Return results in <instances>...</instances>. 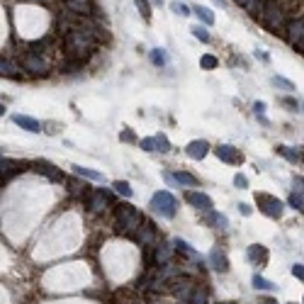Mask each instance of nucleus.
Returning a JSON list of instances; mask_svg holds the SVG:
<instances>
[{
    "mask_svg": "<svg viewBox=\"0 0 304 304\" xmlns=\"http://www.w3.org/2000/svg\"><path fill=\"white\" fill-rule=\"evenodd\" d=\"M258 19L263 22V27H268L273 34H283V37H285V32H287L285 15H283V7H280L275 0H261Z\"/></svg>",
    "mask_w": 304,
    "mask_h": 304,
    "instance_id": "f257e3e1",
    "label": "nucleus"
},
{
    "mask_svg": "<svg viewBox=\"0 0 304 304\" xmlns=\"http://www.w3.org/2000/svg\"><path fill=\"white\" fill-rule=\"evenodd\" d=\"M114 222H117L119 231H124V234H136L139 229L144 227L146 219H144V214L134 207V205L119 202V205L114 207Z\"/></svg>",
    "mask_w": 304,
    "mask_h": 304,
    "instance_id": "f03ea898",
    "label": "nucleus"
},
{
    "mask_svg": "<svg viewBox=\"0 0 304 304\" xmlns=\"http://www.w3.org/2000/svg\"><path fill=\"white\" fill-rule=\"evenodd\" d=\"M149 207H151L156 214H161V217H166V219H173V217H175V209H178V202H175V197H173L168 190H158L151 197V205H149Z\"/></svg>",
    "mask_w": 304,
    "mask_h": 304,
    "instance_id": "7ed1b4c3",
    "label": "nucleus"
},
{
    "mask_svg": "<svg viewBox=\"0 0 304 304\" xmlns=\"http://www.w3.org/2000/svg\"><path fill=\"white\" fill-rule=\"evenodd\" d=\"M256 205H258V209H261L266 217H270V219H280V217H283V209H285L278 197L266 195V192H258V195H256Z\"/></svg>",
    "mask_w": 304,
    "mask_h": 304,
    "instance_id": "20e7f679",
    "label": "nucleus"
},
{
    "mask_svg": "<svg viewBox=\"0 0 304 304\" xmlns=\"http://www.w3.org/2000/svg\"><path fill=\"white\" fill-rule=\"evenodd\" d=\"M22 68H24L27 73H32V76H46L49 63H46V58L41 56V54L27 51V54L22 56Z\"/></svg>",
    "mask_w": 304,
    "mask_h": 304,
    "instance_id": "39448f33",
    "label": "nucleus"
},
{
    "mask_svg": "<svg viewBox=\"0 0 304 304\" xmlns=\"http://www.w3.org/2000/svg\"><path fill=\"white\" fill-rule=\"evenodd\" d=\"M32 168L39 173V175H46L51 183H66V178H63V173L58 171L56 166L51 163V161H44V158H37V161H32Z\"/></svg>",
    "mask_w": 304,
    "mask_h": 304,
    "instance_id": "423d86ee",
    "label": "nucleus"
},
{
    "mask_svg": "<svg viewBox=\"0 0 304 304\" xmlns=\"http://www.w3.org/2000/svg\"><path fill=\"white\" fill-rule=\"evenodd\" d=\"M134 239H136L139 246H144V248H156L158 246V234H156L153 222H144V227L134 234Z\"/></svg>",
    "mask_w": 304,
    "mask_h": 304,
    "instance_id": "0eeeda50",
    "label": "nucleus"
},
{
    "mask_svg": "<svg viewBox=\"0 0 304 304\" xmlns=\"http://www.w3.org/2000/svg\"><path fill=\"white\" fill-rule=\"evenodd\" d=\"M217 153V158L219 161H224V163H231V166H239V163H244V156L239 149H234V146H229V144H222V146H217L214 149Z\"/></svg>",
    "mask_w": 304,
    "mask_h": 304,
    "instance_id": "6e6552de",
    "label": "nucleus"
},
{
    "mask_svg": "<svg viewBox=\"0 0 304 304\" xmlns=\"http://www.w3.org/2000/svg\"><path fill=\"white\" fill-rule=\"evenodd\" d=\"M185 202L192 205L195 209H202V212H209V209H212V200H209L205 192H197V190L185 192Z\"/></svg>",
    "mask_w": 304,
    "mask_h": 304,
    "instance_id": "1a4fd4ad",
    "label": "nucleus"
},
{
    "mask_svg": "<svg viewBox=\"0 0 304 304\" xmlns=\"http://www.w3.org/2000/svg\"><path fill=\"white\" fill-rule=\"evenodd\" d=\"M207 261H209V266H212V270H217V273H227L229 270V261H227V256H224L222 248H212Z\"/></svg>",
    "mask_w": 304,
    "mask_h": 304,
    "instance_id": "9d476101",
    "label": "nucleus"
},
{
    "mask_svg": "<svg viewBox=\"0 0 304 304\" xmlns=\"http://www.w3.org/2000/svg\"><path fill=\"white\" fill-rule=\"evenodd\" d=\"M112 200H114L112 192H110V190H102V188H100V190H95L93 195H90V209H93V212H100V209L107 207Z\"/></svg>",
    "mask_w": 304,
    "mask_h": 304,
    "instance_id": "9b49d317",
    "label": "nucleus"
},
{
    "mask_svg": "<svg viewBox=\"0 0 304 304\" xmlns=\"http://www.w3.org/2000/svg\"><path fill=\"white\" fill-rule=\"evenodd\" d=\"M12 122L22 127L24 132H32V134H39L41 132V124H39L34 117H27V114H12Z\"/></svg>",
    "mask_w": 304,
    "mask_h": 304,
    "instance_id": "f8f14e48",
    "label": "nucleus"
},
{
    "mask_svg": "<svg viewBox=\"0 0 304 304\" xmlns=\"http://www.w3.org/2000/svg\"><path fill=\"white\" fill-rule=\"evenodd\" d=\"M185 151H188V156H190V158H195V161H202V158L209 153V144L205 141V139H197V141H190V144H188V149H185Z\"/></svg>",
    "mask_w": 304,
    "mask_h": 304,
    "instance_id": "ddd939ff",
    "label": "nucleus"
},
{
    "mask_svg": "<svg viewBox=\"0 0 304 304\" xmlns=\"http://www.w3.org/2000/svg\"><path fill=\"white\" fill-rule=\"evenodd\" d=\"M246 256H248V261H251V263H256V266H266V263H268V248L261 246V244L248 246Z\"/></svg>",
    "mask_w": 304,
    "mask_h": 304,
    "instance_id": "4468645a",
    "label": "nucleus"
},
{
    "mask_svg": "<svg viewBox=\"0 0 304 304\" xmlns=\"http://www.w3.org/2000/svg\"><path fill=\"white\" fill-rule=\"evenodd\" d=\"M175 248L168 246V244H158V246L153 248V266H166V263H171V256Z\"/></svg>",
    "mask_w": 304,
    "mask_h": 304,
    "instance_id": "2eb2a0df",
    "label": "nucleus"
},
{
    "mask_svg": "<svg viewBox=\"0 0 304 304\" xmlns=\"http://www.w3.org/2000/svg\"><path fill=\"white\" fill-rule=\"evenodd\" d=\"M173 248H175L178 253H183V256H188V258H192L195 263H202L200 253H197V251H192L188 241H183V239H175V241H173Z\"/></svg>",
    "mask_w": 304,
    "mask_h": 304,
    "instance_id": "dca6fc26",
    "label": "nucleus"
},
{
    "mask_svg": "<svg viewBox=\"0 0 304 304\" xmlns=\"http://www.w3.org/2000/svg\"><path fill=\"white\" fill-rule=\"evenodd\" d=\"M66 185H68V192H71L73 197H85V195H88V185H85L80 178H68Z\"/></svg>",
    "mask_w": 304,
    "mask_h": 304,
    "instance_id": "f3484780",
    "label": "nucleus"
},
{
    "mask_svg": "<svg viewBox=\"0 0 304 304\" xmlns=\"http://www.w3.org/2000/svg\"><path fill=\"white\" fill-rule=\"evenodd\" d=\"M175 183H178V185H183V188H195L200 180H197L192 173H188V171H178V173H175Z\"/></svg>",
    "mask_w": 304,
    "mask_h": 304,
    "instance_id": "a211bd4d",
    "label": "nucleus"
},
{
    "mask_svg": "<svg viewBox=\"0 0 304 304\" xmlns=\"http://www.w3.org/2000/svg\"><path fill=\"white\" fill-rule=\"evenodd\" d=\"M15 166H19V163L10 161V158H2V161H0V175H2V180L12 178V175H15V173L19 171V168H15Z\"/></svg>",
    "mask_w": 304,
    "mask_h": 304,
    "instance_id": "6ab92c4d",
    "label": "nucleus"
},
{
    "mask_svg": "<svg viewBox=\"0 0 304 304\" xmlns=\"http://www.w3.org/2000/svg\"><path fill=\"white\" fill-rule=\"evenodd\" d=\"M15 71H17V63L2 56V61H0V76H2V78H15V76H17Z\"/></svg>",
    "mask_w": 304,
    "mask_h": 304,
    "instance_id": "aec40b11",
    "label": "nucleus"
},
{
    "mask_svg": "<svg viewBox=\"0 0 304 304\" xmlns=\"http://www.w3.org/2000/svg\"><path fill=\"white\" fill-rule=\"evenodd\" d=\"M207 297H209L207 287H205V285H197V287H195V292H192V297H190V300H188L185 304H207Z\"/></svg>",
    "mask_w": 304,
    "mask_h": 304,
    "instance_id": "412c9836",
    "label": "nucleus"
},
{
    "mask_svg": "<svg viewBox=\"0 0 304 304\" xmlns=\"http://www.w3.org/2000/svg\"><path fill=\"white\" fill-rule=\"evenodd\" d=\"M71 168H73V173H76L78 178H85V180H105L102 173L90 171V168H83V166H71Z\"/></svg>",
    "mask_w": 304,
    "mask_h": 304,
    "instance_id": "4be33fe9",
    "label": "nucleus"
},
{
    "mask_svg": "<svg viewBox=\"0 0 304 304\" xmlns=\"http://www.w3.org/2000/svg\"><path fill=\"white\" fill-rule=\"evenodd\" d=\"M278 153H280V156H285L290 163H297V161H302V158H304L302 151H297V149H290V146H278Z\"/></svg>",
    "mask_w": 304,
    "mask_h": 304,
    "instance_id": "5701e85b",
    "label": "nucleus"
},
{
    "mask_svg": "<svg viewBox=\"0 0 304 304\" xmlns=\"http://www.w3.org/2000/svg\"><path fill=\"white\" fill-rule=\"evenodd\" d=\"M112 188H114V192L117 195H122V197H132V185L127 183V180H114L112 183Z\"/></svg>",
    "mask_w": 304,
    "mask_h": 304,
    "instance_id": "b1692460",
    "label": "nucleus"
},
{
    "mask_svg": "<svg viewBox=\"0 0 304 304\" xmlns=\"http://www.w3.org/2000/svg\"><path fill=\"white\" fill-rule=\"evenodd\" d=\"M151 63H153V66H166V63H168V54H166V49H153V51H151Z\"/></svg>",
    "mask_w": 304,
    "mask_h": 304,
    "instance_id": "393cba45",
    "label": "nucleus"
},
{
    "mask_svg": "<svg viewBox=\"0 0 304 304\" xmlns=\"http://www.w3.org/2000/svg\"><path fill=\"white\" fill-rule=\"evenodd\" d=\"M241 7H246L248 12L253 15V17H258V10H261V0H236Z\"/></svg>",
    "mask_w": 304,
    "mask_h": 304,
    "instance_id": "a878e982",
    "label": "nucleus"
},
{
    "mask_svg": "<svg viewBox=\"0 0 304 304\" xmlns=\"http://www.w3.org/2000/svg\"><path fill=\"white\" fill-rule=\"evenodd\" d=\"M202 222H205L207 227H219V222H222V214H219V212H214V209H209V212H205Z\"/></svg>",
    "mask_w": 304,
    "mask_h": 304,
    "instance_id": "bb28decb",
    "label": "nucleus"
},
{
    "mask_svg": "<svg viewBox=\"0 0 304 304\" xmlns=\"http://www.w3.org/2000/svg\"><path fill=\"white\" fill-rule=\"evenodd\" d=\"M192 12H195L197 17L202 19L205 24H212V22H214V15H212V10H209V7H200V5H197V7L192 10Z\"/></svg>",
    "mask_w": 304,
    "mask_h": 304,
    "instance_id": "cd10ccee",
    "label": "nucleus"
},
{
    "mask_svg": "<svg viewBox=\"0 0 304 304\" xmlns=\"http://www.w3.org/2000/svg\"><path fill=\"white\" fill-rule=\"evenodd\" d=\"M134 5H136V10L141 12V17L146 19H151V5H149V0H134Z\"/></svg>",
    "mask_w": 304,
    "mask_h": 304,
    "instance_id": "c85d7f7f",
    "label": "nucleus"
},
{
    "mask_svg": "<svg viewBox=\"0 0 304 304\" xmlns=\"http://www.w3.org/2000/svg\"><path fill=\"white\" fill-rule=\"evenodd\" d=\"M251 283H253V287H256V290H275V287H278V285H273L270 280H266V278H261L258 273L253 275V280H251Z\"/></svg>",
    "mask_w": 304,
    "mask_h": 304,
    "instance_id": "c756f323",
    "label": "nucleus"
},
{
    "mask_svg": "<svg viewBox=\"0 0 304 304\" xmlns=\"http://www.w3.org/2000/svg\"><path fill=\"white\" fill-rule=\"evenodd\" d=\"M287 205L295 209H304V192H292L290 197H287Z\"/></svg>",
    "mask_w": 304,
    "mask_h": 304,
    "instance_id": "7c9ffc66",
    "label": "nucleus"
},
{
    "mask_svg": "<svg viewBox=\"0 0 304 304\" xmlns=\"http://www.w3.org/2000/svg\"><path fill=\"white\" fill-rule=\"evenodd\" d=\"M190 32H192V37H195V39H200V41H205V44L209 41L207 27H200V24H195V27H190Z\"/></svg>",
    "mask_w": 304,
    "mask_h": 304,
    "instance_id": "2f4dec72",
    "label": "nucleus"
},
{
    "mask_svg": "<svg viewBox=\"0 0 304 304\" xmlns=\"http://www.w3.org/2000/svg\"><path fill=\"white\" fill-rule=\"evenodd\" d=\"M200 66H202L205 71H212V68H217V66H219V58H214L212 54H205V56L200 58Z\"/></svg>",
    "mask_w": 304,
    "mask_h": 304,
    "instance_id": "473e14b6",
    "label": "nucleus"
},
{
    "mask_svg": "<svg viewBox=\"0 0 304 304\" xmlns=\"http://www.w3.org/2000/svg\"><path fill=\"white\" fill-rule=\"evenodd\" d=\"M273 85H275V88H283V90H287V93H292V90H295V85H292L287 78H283V76H273Z\"/></svg>",
    "mask_w": 304,
    "mask_h": 304,
    "instance_id": "72a5a7b5",
    "label": "nucleus"
},
{
    "mask_svg": "<svg viewBox=\"0 0 304 304\" xmlns=\"http://www.w3.org/2000/svg\"><path fill=\"white\" fill-rule=\"evenodd\" d=\"M156 146H158V151L161 153L171 151V141H168V136H166V134H156Z\"/></svg>",
    "mask_w": 304,
    "mask_h": 304,
    "instance_id": "f704fd0d",
    "label": "nucleus"
},
{
    "mask_svg": "<svg viewBox=\"0 0 304 304\" xmlns=\"http://www.w3.org/2000/svg\"><path fill=\"white\" fill-rule=\"evenodd\" d=\"M171 10L175 12V15H180V17L190 15V7H188V5H183L180 0H173V2H171Z\"/></svg>",
    "mask_w": 304,
    "mask_h": 304,
    "instance_id": "c9c22d12",
    "label": "nucleus"
},
{
    "mask_svg": "<svg viewBox=\"0 0 304 304\" xmlns=\"http://www.w3.org/2000/svg\"><path fill=\"white\" fill-rule=\"evenodd\" d=\"M139 144H141L144 151H158V146H156V136H146V139H141Z\"/></svg>",
    "mask_w": 304,
    "mask_h": 304,
    "instance_id": "e433bc0d",
    "label": "nucleus"
},
{
    "mask_svg": "<svg viewBox=\"0 0 304 304\" xmlns=\"http://www.w3.org/2000/svg\"><path fill=\"white\" fill-rule=\"evenodd\" d=\"M234 185H236L239 190H244V188H248L246 175H244V173H236V175H234Z\"/></svg>",
    "mask_w": 304,
    "mask_h": 304,
    "instance_id": "4c0bfd02",
    "label": "nucleus"
},
{
    "mask_svg": "<svg viewBox=\"0 0 304 304\" xmlns=\"http://www.w3.org/2000/svg\"><path fill=\"white\" fill-rule=\"evenodd\" d=\"M41 129H44L46 134H58L61 124H56V122H44V124H41Z\"/></svg>",
    "mask_w": 304,
    "mask_h": 304,
    "instance_id": "58836bf2",
    "label": "nucleus"
},
{
    "mask_svg": "<svg viewBox=\"0 0 304 304\" xmlns=\"http://www.w3.org/2000/svg\"><path fill=\"white\" fill-rule=\"evenodd\" d=\"M280 105H283V107H290V112H297V100H292V97H283Z\"/></svg>",
    "mask_w": 304,
    "mask_h": 304,
    "instance_id": "ea45409f",
    "label": "nucleus"
},
{
    "mask_svg": "<svg viewBox=\"0 0 304 304\" xmlns=\"http://www.w3.org/2000/svg\"><path fill=\"white\" fill-rule=\"evenodd\" d=\"M119 139H122V141H127V144H134V141H136V134H134L132 129H124V132L119 134Z\"/></svg>",
    "mask_w": 304,
    "mask_h": 304,
    "instance_id": "a19ab883",
    "label": "nucleus"
},
{
    "mask_svg": "<svg viewBox=\"0 0 304 304\" xmlns=\"http://www.w3.org/2000/svg\"><path fill=\"white\" fill-rule=\"evenodd\" d=\"M292 275H295L297 280H302V283H304V266L295 263V266H292Z\"/></svg>",
    "mask_w": 304,
    "mask_h": 304,
    "instance_id": "79ce46f5",
    "label": "nucleus"
},
{
    "mask_svg": "<svg viewBox=\"0 0 304 304\" xmlns=\"http://www.w3.org/2000/svg\"><path fill=\"white\" fill-rule=\"evenodd\" d=\"M253 110H256V117H261L263 110H266V102H256V105H253Z\"/></svg>",
    "mask_w": 304,
    "mask_h": 304,
    "instance_id": "37998d69",
    "label": "nucleus"
},
{
    "mask_svg": "<svg viewBox=\"0 0 304 304\" xmlns=\"http://www.w3.org/2000/svg\"><path fill=\"white\" fill-rule=\"evenodd\" d=\"M239 212H241V214H244V217H248V214H251V207H248V205H244V202H241V205H239Z\"/></svg>",
    "mask_w": 304,
    "mask_h": 304,
    "instance_id": "c03bdc74",
    "label": "nucleus"
},
{
    "mask_svg": "<svg viewBox=\"0 0 304 304\" xmlns=\"http://www.w3.org/2000/svg\"><path fill=\"white\" fill-rule=\"evenodd\" d=\"M261 304H278V300H273V297H268V300H263Z\"/></svg>",
    "mask_w": 304,
    "mask_h": 304,
    "instance_id": "a18cd8bd",
    "label": "nucleus"
},
{
    "mask_svg": "<svg viewBox=\"0 0 304 304\" xmlns=\"http://www.w3.org/2000/svg\"><path fill=\"white\" fill-rule=\"evenodd\" d=\"M153 5H163V0H151Z\"/></svg>",
    "mask_w": 304,
    "mask_h": 304,
    "instance_id": "49530a36",
    "label": "nucleus"
},
{
    "mask_svg": "<svg viewBox=\"0 0 304 304\" xmlns=\"http://www.w3.org/2000/svg\"><path fill=\"white\" fill-rule=\"evenodd\" d=\"M222 304H236V302H222Z\"/></svg>",
    "mask_w": 304,
    "mask_h": 304,
    "instance_id": "de8ad7c7",
    "label": "nucleus"
},
{
    "mask_svg": "<svg viewBox=\"0 0 304 304\" xmlns=\"http://www.w3.org/2000/svg\"><path fill=\"white\" fill-rule=\"evenodd\" d=\"M302 107H304V105H302Z\"/></svg>",
    "mask_w": 304,
    "mask_h": 304,
    "instance_id": "09e8293b",
    "label": "nucleus"
}]
</instances>
